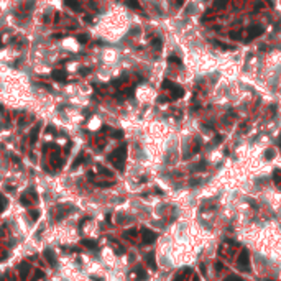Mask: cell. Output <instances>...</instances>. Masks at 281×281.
I'll list each match as a JSON object with an SVG mask.
<instances>
[{"label":"cell","instance_id":"20","mask_svg":"<svg viewBox=\"0 0 281 281\" xmlns=\"http://www.w3.org/2000/svg\"><path fill=\"white\" fill-rule=\"evenodd\" d=\"M5 206H7V199H5L3 196H2V194H0V212H2V210L5 209Z\"/></svg>","mask_w":281,"mask_h":281},{"label":"cell","instance_id":"12","mask_svg":"<svg viewBox=\"0 0 281 281\" xmlns=\"http://www.w3.org/2000/svg\"><path fill=\"white\" fill-rule=\"evenodd\" d=\"M135 275H137L138 280H145V278H146V271H145L142 266H137V268H135Z\"/></svg>","mask_w":281,"mask_h":281},{"label":"cell","instance_id":"9","mask_svg":"<svg viewBox=\"0 0 281 281\" xmlns=\"http://www.w3.org/2000/svg\"><path fill=\"white\" fill-rule=\"evenodd\" d=\"M53 79H56V81H59V82H63V81L67 79V74H66L64 71H53Z\"/></svg>","mask_w":281,"mask_h":281},{"label":"cell","instance_id":"13","mask_svg":"<svg viewBox=\"0 0 281 281\" xmlns=\"http://www.w3.org/2000/svg\"><path fill=\"white\" fill-rule=\"evenodd\" d=\"M146 263L151 266V270H156V262H155V255H153V253L146 255Z\"/></svg>","mask_w":281,"mask_h":281},{"label":"cell","instance_id":"24","mask_svg":"<svg viewBox=\"0 0 281 281\" xmlns=\"http://www.w3.org/2000/svg\"><path fill=\"white\" fill-rule=\"evenodd\" d=\"M229 36H230V38H240V36H242V33H238V31H230V33H229Z\"/></svg>","mask_w":281,"mask_h":281},{"label":"cell","instance_id":"8","mask_svg":"<svg viewBox=\"0 0 281 281\" xmlns=\"http://www.w3.org/2000/svg\"><path fill=\"white\" fill-rule=\"evenodd\" d=\"M64 5L72 8L74 12H79V10H81V3H79L77 0H64Z\"/></svg>","mask_w":281,"mask_h":281},{"label":"cell","instance_id":"22","mask_svg":"<svg viewBox=\"0 0 281 281\" xmlns=\"http://www.w3.org/2000/svg\"><path fill=\"white\" fill-rule=\"evenodd\" d=\"M153 46H155L156 49H160V48H161V39H160V38H155V39H153Z\"/></svg>","mask_w":281,"mask_h":281},{"label":"cell","instance_id":"25","mask_svg":"<svg viewBox=\"0 0 281 281\" xmlns=\"http://www.w3.org/2000/svg\"><path fill=\"white\" fill-rule=\"evenodd\" d=\"M77 39L81 43H87V35H77Z\"/></svg>","mask_w":281,"mask_h":281},{"label":"cell","instance_id":"10","mask_svg":"<svg viewBox=\"0 0 281 281\" xmlns=\"http://www.w3.org/2000/svg\"><path fill=\"white\" fill-rule=\"evenodd\" d=\"M45 256H46V260H48L49 265H56V258H54V255L51 253V250H49V248L45 250Z\"/></svg>","mask_w":281,"mask_h":281},{"label":"cell","instance_id":"19","mask_svg":"<svg viewBox=\"0 0 281 281\" xmlns=\"http://www.w3.org/2000/svg\"><path fill=\"white\" fill-rule=\"evenodd\" d=\"M168 61H170L171 64H179V66H181V59L176 58V56H170V58H168Z\"/></svg>","mask_w":281,"mask_h":281},{"label":"cell","instance_id":"3","mask_svg":"<svg viewBox=\"0 0 281 281\" xmlns=\"http://www.w3.org/2000/svg\"><path fill=\"white\" fill-rule=\"evenodd\" d=\"M161 87H163V89H170V91H171V99L183 97V95H184V91H183V89H181L179 85L173 84L171 81H164L163 84H161Z\"/></svg>","mask_w":281,"mask_h":281},{"label":"cell","instance_id":"32","mask_svg":"<svg viewBox=\"0 0 281 281\" xmlns=\"http://www.w3.org/2000/svg\"><path fill=\"white\" fill-rule=\"evenodd\" d=\"M0 46H3V43H2V39H0Z\"/></svg>","mask_w":281,"mask_h":281},{"label":"cell","instance_id":"21","mask_svg":"<svg viewBox=\"0 0 281 281\" xmlns=\"http://www.w3.org/2000/svg\"><path fill=\"white\" fill-rule=\"evenodd\" d=\"M95 184H97V186H100V188H110V186H112L113 183H105V181H97Z\"/></svg>","mask_w":281,"mask_h":281},{"label":"cell","instance_id":"17","mask_svg":"<svg viewBox=\"0 0 281 281\" xmlns=\"http://www.w3.org/2000/svg\"><path fill=\"white\" fill-rule=\"evenodd\" d=\"M127 5L130 7V8H140V3H138V0H127Z\"/></svg>","mask_w":281,"mask_h":281},{"label":"cell","instance_id":"26","mask_svg":"<svg viewBox=\"0 0 281 281\" xmlns=\"http://www.w3.org/2000/svg\"><path fill=\"white\" fill-rule=\"evenodd\" d=\"M43 276H45L43 271H36V273H35V280H39V278H43ZM35 280H33V281H35Z\"/></svg>","mask_w":281,"mask_h":281},{"label":"cell","instance_id":"33","mask_svg":"<svg viewBox=\"0 0 281 281\" xmlns=\"http://www.w3.org/2000/svg\"><path fill=\"white\" fill-rule=\"evenodd\" d=\"M0 281H3V280H0Z\"/></svg>","mask_w":281,"mask_h":281},{"label":"cell","instance_id":"23","mask_svg":"<svg viewBox=\"0 0 281 281\" xmlns=\"http://www.w3.org/2000/svg\"><path fill=\"white\" fill-rule=\"evenodd\" d=\"M206 168V163H197V166L192 168V171H199V170H204Z\"/></svg>","mask_w":281,"mask_h":281},{"label":"cell","instance_id":"1","mask_svg":"<svg viewBox=\"0 0 281 281\" xmlns=\"http://www.w3.org/2000/svg\"><path fill=\"white\" fill-rule=\"evenodd\" d=\"M125 156H127V146H125V145H122V146H118L113 153H110V155H109V161H112V163H113V166H115L117 170L123 171Z\"/></svg>","mask_w":281,"mask_h":281},{"label":"cell","instance_id":"31","mask_svg":"<svg viewBox=\"0 0 281 281\" xmlns=\"http://www.w3.org/2000/svg\"><path fill=\"white\" fill-rule=\"evenodd\" d=\"M192 281H199V278H197V276H194V278H192Z\"/></svg>","mask_w":281,"mask_h":281},{"label":"cell","instance_id":"4","mask_svg":"<svg viewBox=\"0 0 281 281\" xmlns=\"http://www.w3.org/2000/svg\"><path fill=\"white\" fill-rule=\"evenodd\" d=\"M142 237H143V245H150L156 240V234L148 229H142Z\"/></svg>","mask_w":281,"mask_h":281},{"label":"cell","instance_id":"7","mask_svg":"<svg viewBox=\"0 0 281 281\" xmlns=\"http://www.w3.org/2000/svg\"><path fill=\"white\" fill-rule=\"evenodd\" d=\"M28 273H30V265H28V263H21V265H20V276H21L23 281L26 280Z\"/></svg>","mask_w":281,"mask_h":281},{"label":"cell","instance_id":"6","mask_svg":"<svg viewBox=\"0 0 281 281\" xmlns=\"http://www.w3.org/2000/svg\"><path fill=\"white\" fill-rule=\"evenodd\" d=\"M263 31H265V30H263V26H260V25L252 26V28H250V36H248V38H250V39L258 38L260 35H263Z\"/></svg>","mask_w":281,"mask_h":281},{"label":"cell","instance_id":"16","mask_svg":"<svg viewBox=\"0 0 281 281\" xmlns=\"http://www.w3.org/2000/svg\"><path fill=\"white\" fill-rule=\"evenodd\" d=\"M82 245H84V247H87V248H95V247H97V243L94 242V240H84V242H82Z\"/></svg>","mask_w":281,"mask_h":281},{"label":"cell","instance_id":"27","mask_svg":"<svg viewBox=\"0 0 281 281\" xmlns=\"http://www.w3.org/2000/svg\"><path fill=\"white\" fill-rule=\"evenodd\" d=\"M30 216H31V219H36V217L39 216V212H38V210H31V212H30Z\"/></svg>","mask_w":281,"mask_h":281},{"label":"cell","instance_id":"29","mask_svg":"<svg viewBox=\"0 0 281 281\" xmlns=\"http://www.w3.org/2000/svg\"><path fill=\"white\" fill-rule=\"evenodd\" d=\"M216 268H217V271H220V270H222V263L217 262V263H216Z\"/></svg>","mask_w":281,"mask_h":281},{"label":"cell","instance_id":"18","mask_svg":"<svg viewBox=\"0 0 281 281\" xmlns=\"http://www.w3.org/2000/svg\"><path fill=\"white\" fill-rule=\"evenodd\" d=\"M224 281H243V278H240V276H237V275H229V276H225Z\"/></svg>","mask_w":281,"mask_h":281},{"label":"cell","instance_id":"28","mask_svg":"<svg viewBox=\"0 0 281 281\" xmlns=\"http://www.w3.org/2000/svg\"><path fill=\"white\" fill-rule=\"evenodd\" d=\"M79 72H81V76H85V74H89V72H91V69H81Z\"/></svg>","mask_w":281,"mask_h":281},{"label":"cell","instance_id":"2","mask_svg":"<svg viewBox=\"0 0 281 281\" xmlns=\"http://www.w3.org/2000/svg\"><path fill=\"white\" fill-rule=\"evenodd\" d=\"M237 265H238V268L242 270V271H245V273H248V271H250V256H248V252H247L245 248L238 253Z\"/></svg>","mask_w":281,"mask_h":281},{"label":"cell","instance_id":"5","mask_svg":"<svg viewBox=\"0 0 281 281\" xmlns=\"http://www.w3.org/2000/svg\"><path fill=\"white\" fill-rule=\"evenodd\" d=\"M191 268H183L179 273H176L174 275V278H173V281H188V278L191 276Z\"/></svg>","mask_w":281,"mask_h":281},{"label":"cell","instance_id":"15","mask_svg":"<svg viewBox=\"0 0 281 281\" xmlns=\"http://www.w3.org/2000/svg\"><path fill=\"white\" fill-rule=\"evenodd\" d=\"M123 237H125V238H135V237H137V229L127 230V232L123 234Z\"/></svg>","mask_w":281,"mask_h":281},{"label":"cell","instance_id":"11","mask_svg":"<svg viewBox=\"0 0 281 281\" xmlns=\"http://www.w3.org/2000/svg\"><path fill=\"white\" fill-rule=\"evenodd\" d=\"M227 3H229V0H216L214 2V10H224Z\"/></svg>","mask_w":281,"mask_h":281},{"label":"cell","instance_id":"14","mask_svg":"<svg viewBox=\"0 0 281 281\" xmlns=\"http://www.w3.org/2000/svg\"><path fill=\"white\" fill-rule=\"evenodd\" d=\"M38 133H39V127H35V128L31 130V135H30V142H31V143H36Z\"/></svg>","mask_w":281,"mask_h":281},{"label":"cell","instance_id":"30","mask_svg":"<svg viewBox=\"0 0 281 281\" xmlns=\"http://www.w3.org/2000/svg\"><path fill=\"white\" fill-rule=\"evenodd\" d=\"M266 158H273V151H268V153H266Z\"/></svg>","mask_w":281,"mask_h":281}]
</instances>
